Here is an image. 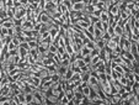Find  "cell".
Returning <instances> with one entry per match:
<instances>
[{
  "label": "cell",
  "mask_w": 139,
  "mask_h": 105,
  "mask_svg": "<svg viewBox=\"0 0 139 105\" xmlns=\"http://www.w3.org/2000/svg\"><path fill=\"white\" fill-rule=\"evenodd\" d=\"M108 16H110L108 11L104 9V10H101V15H100L98 20L101 21V22H107V24H108Z\"/></svg>",
  "instance_id": "52a82bcc"
},
{
  "label": "cell",
  "mask_w": 139,
  "mask_h": 105,
  "mask_svg": "<svg viewBox=\"0 0 139 105\" xmlns=\"http://www.w3.org/2000/svg\"><path fill=\"white\" fill-rule=\"evenodd\" d=\"M15 10H16V7H11V9H7L6 13H7V16L9 17H14V14H15Z\"/></svg>",
  "instance_id": "d590c367"
},
{
  "label": "cell",
  "mask_w": 139,
  "mask_h": 105,
  "mask_svg": "<svg viewBox=\"0 0 139 105\" xmlns=\"http://www.w3.org/2000/svg\"><path fill=\"white\" fill-rule=\"evenodd\" d=\"M19 55L21 56V61H26V57L28 56V51L25 48H21L19 47Z\"/></svg>",
  "instance_id": "ffe728a7"
},
{
  "label": "cell",
  "mask_w": 139,
  "mask_h": 105,
  "mask_svg": "<svg viewBox=\"0 0 139 105\" xmlns=\"http://www.w3.org/2000/svg\"><path fill=\"white\" fill-rule=\"evenodd\" d=\"M129 52L133 55V57L135 58V59H139V52H138V43H135V42H132V45H131V48H129Z\"/></svg>",
  "instance_id": "5b68a950"
},
{
  "label": "cell",
  "mask_w": 139,
  "mask_h": 105,
  "mask_svg": "<svg viewBox=\"0 0 139 105\" xmlns=\"http://www.w3.org/2000/svg\"><path fill=\"white\" fill-rule=\"evenodd\" d=\"M94 26H95V28H100V30H104V27H102V22L98 20V21H96L95 24H94Z\"/></svg>",
  "instance_id": "7bdbcfd3"
},
{
  "label": "cell",
  "mask_w": 139,
  "mask_h": 105,
  "mask_svg": "<svg viewBox=\"0 0 139 105\" xmlns=\"http://www.w3.org/2000/svg\"><path fill=\"white\" fill-rule=\"evenodd\" d=\"M87 55H90V49L84 45L83 47L80 48V51H79V55H78V56L79 57H85V56H87Z\"/></svg>",
  "instance_id": "9a60e30c"
},
{
  "label": "cell",
  "mask_w": 139,
  "mask_h": 105,
  "mask_svg": "<svg viewBox=\"0 0 139 105\" xmlns=\"http://www.w3.org/2000/svg\"><path fill=\"white\" fill-rule=\"evenodd\" d=\"M19 47H21V48H25V49H27V51H30V46H28V42H27V41L20 42V46H19Z\"/></svg>",
  "instance_id": "8d00e7d4"
},
{
  "label": "cell",
  "mask_w": 139,
  "mask_h": 105,
  "mask_svg": "<svg viewBox=\"0 0 139 105\" xmlns=\"http://www.w3.org/2000/svg\"><path fill=\"white\" fill-rule=\"evenodd\" d=\"M68 70V67L67 66H63V64H60V66H58V68H57V73L60 76V77H64V74H65V72Z\"/></svg>",
  "instance_id": "2e32d148"
},
{
  "label": "cell",
  "mask_w": 139,
  "mask_h": 105,
  "mask_svg": "<svg viewBox=\"0 0 139 105\" xmlns=\"http://www.w3.org/2000/svg\"><path fill=\"white\" fill-rule=\"evenodd\" d=\"M92 16H96V17H100V15H101V10L100 9H95L92 13H91Z\"/></svg>",
  "instance_id": "b9f144b4"
},
{
  "label": "cell",
  "mask_w": 139,
  "mask_h": 105,
  "mask_svg": "<svg viewBox=\"0 0 139 105\" xmlns=\"http://www.w3.org/2000/svg\"><path fill=\"white\" fill-rule=\"evenodd\" d=\"M95 46H96V48L98 51H101V49H104L106 47V42L102 38H97V40H95Z\"/></svg>",
  "instance_id": "8fae6325"
},
{
  "label": "cell",
  "mask_w": 139,
  "mask_h": 105,
  "mask_svg": "<svg viewBox=\"0 0 139 105\" xmlns=\"http://www.w3.org/2000/svg\"><path fill=\"white\" fill-rule=\"evenodd\" d=\"M14 48H16V46L14 45V42H12V41L7 42V51H12Z\"/></svg>",
  "instance_id": "ab89813d"
},
{
  "label": "cell",
  "mask_w": 139,
  "mask_h": 105,
  "mask_svg": "<svg viewBox=\"0 0 139 105\" xmlns=\"http://www.w3.org/2000/svg\"><path fill=\"white\" fill-rule=\"evenodd\" d=\"M33 26H35V21L27 20L22 25V30H33Z\"/></svg>",
  "instance_id": "5bb4252c"
},
{
  "label": "cell",
  "mask_w": 139,
  "mask_h": 105,
  "mask_svg": "<svg viewBox=\"0 0 139 105\" xmlns=\"http://www.w3.org/2000/svg\"><path fill=\"white\" fill-rule=\"evenodd\" d=\"M9 100H10V97H0V105H10Z\"/></svg>",
  "instance_id": "83f0119b"
},
{
  "label": "cell",
  "mask_w": 139,
  "mask_h": 105,
  "mask_svg": "<svg viewBox=\"0 0 139 105\" xmlns=\"http://www.w3.org/2000/svg\"><path fill=\"white\" fill-rule=\"evenodd\" d=\"M14 32H15V35L22 34V26H14Z\"/></svg>",
  "instance_id": "74e56055"
},
{
  "label": "cell",
  "mask_w": 139,
  "mask_h": 105,
  "mask_svg": "<svg viewBox=\"0 0 139 105\" xmlns=\"http://www.w3.org/2000/svg\"><path fill=\"white\" fill-rule=\"evenodd\" d=\"M86 30H87L90 34H94V30H95V26H94V24H91V25H90V26H89L87 28H86Z\"/></svg>",
  "instance_id": "f6af8a7d"
},
{
  "label": "cell",
  "mask_w": 139,
  "mask_h": 105,
  "mask_svg": "<svg viewBox=\"0 0 139 105\" xmlns=\"http://www.w3.org/2000/svg\"><path fill=\"white\" fill-rule=\"evenodd\" d=\"M101 38H102V40H104L105 42H107V41H110V40H111V35H110V34H108L107 31H105L104 35L101 36Z\"/></svg>",
  "instance_id": "836d02e7"
},
{
  "label": "cell",
  "mask_w": 139,
  "mask_h": 105,
  "mask_svg": "<svg viewBox=\"0 0 139 105\" xmlns=\"http://www.w3.org/2000/svg\"><path fill=\"white\" fill-rule=\"evenodd\" d=\"M36 22H43V24H49L50 22V17H49V15L46 13V11H42L41 14L37 16V19H36Z\"/></svg>",
  "instance_id": "7a4b0ae2"
},
{
  "label": "cell",
  "mask_w": 139,
  "mask_h": 105,
  "mask_svg": "<svg viewBox=\"0 0 139 105\" xmlns=\"http://www.w3.org/2000/svg\"><path fill=\"white\" fill-rule=\"evenodd\" d=\"M85 7H86V5L84 4L83 1H78V3H74L73 4V6H71V9H70V11H78V13H84V10H85Z\"/></svg>",
  "instance_id": "277c9868"
},
{
  "label": "cell",
  "mask_w": 139,
  "mask_h": 105,
  "mask_svg": "<svg viewBox=\"0 0 139 105\" xmlns=\"http://www.w3.org/2000/svg\"><path fill=\"white\" fill-rule=\"evenodd\" d=\"M14 3H15V6H16V5L20 4V0H14Z\"/></svg>",
  "instance_id": "bcb514c9"
},
{
  "label": "cell",
  "mask_w": 139,
  "mask_h": 105,
  "mask_svg": "<svg viewBox=\"0 0 139 105\" xmlns=\"http://www.w3.org/2000/svg\"><path fill=\"white\" fill-rule=\"evenodd\" d=\"M104 30H100V28H95V30H94V34H92V35H94V41H95V40H97V38H101V36L104 35Z\"/></svg>",
  "instance_id": "d6986e66"
},
{
  "label": "cell",
  "mask_w": 139,
  "mask_h": 105,
  "mask_svg": "<svg viewBox=\"0 0 139 105\" xmlns=\"http://www.w3.org/2000/svg\"><path fill=\"white\" fill-rule=\"evenodd\" d=\"M16 10H15V14H14V17L12 19H21L23 15L26 14V9L23 6H21L20 4L19 5H16Z\"/></svg>",
  "instance_id": "3957f363"
},
{
  "label": "cell",
  "mask_w": 139,
  "mask_h": 105,
  "mask_svg": "<svg viewBox=\"0 0 139 105\" xmlns=\"http://www.w3.org/2000/svg\"><path fill=\"white\" fill-rule=\"evenodd\" d=\"M60 105H69V99H68V97L64 94L62 97V99H60Z\"/></svg>",
  "instance_id": "d6a6232c"
},
{
  "label": "cell",
  "mask_w": 139,
  "mask_h": 105,
  "mask_svg": "<svg viewBox=\"0 0 139 105\" xmlns=\"http://www.w3.org/2000/svg\"><path fill=\"white\" fill-rule=\"evenodd\" d=\"M21 62V56L17 53V55H15V56H12V63H15V64H19V63Z\"/></svg>",
  "instance_id": "e575fe53"
},
{
  "label": "cell",
  "mask_w": 139,
  "mask_h": 105,
  "mask_svg": "<svg viewBox=\"0 0 139 105\" xmlns=\"http://www.w3.org/2000/svg\"><path fill=\"white\" fill-rule=\"evenodd\" d=\"M84 97H90V93H91V88L87 85V84H83V90H81Z\"/></svg>",
  "instance_id": "e0dca14e"
},
{
  "label": "cell",
  "mask_w": 139,
  "mask_h": 105,
  "mask_svg": "<svg viewBox=\"0 0 139 105\" xmlns=\"http://www.w3.org/2000/svg\"><path fill=\"white\" fill-rule=\"evenodd\" d=\"M85 46L90 49V51L91 49H94V48H96V46H95V41H87L86 43H85Z\"/></svg>",
  "instance_id": "4dcf8cb0"
},
{
  "label": "cell",
  "mask_w": 139,
  "mask_h": 105,
  "mask_svg": "<svg viewBox=\"0 0 139 105\" xmlns=\"http://www.w3.org/2000/svg\"><path fill=\"white\" fill-rule=\"evenodd\" d=\"M122 76H123V74H121V73L116 72V70H113V69L111 70V77H112V79H113V80H118V79L122 77Z\"/></svg>",
  "instance_id": "d4e9b609"
},
{
  "label": "cell",
  "mask_w": 139,
  "mask_h": 105,
  "mask_svg": "<svg viewBox=\"0 0 139 105\" xmlns=\"http://www.w3.org/2000/svg\"><path fill=\"white\" fill-rule=\"evenodd\" d=\"M0 95H1V97H10V87H9V84L4 85V87L0 89Z\"/></svg>",
  "instance_id": "7c38bea8"
},
{
  "label": "cell",
  "mask_w": 139,
  "mask_h": 105,
  "mask_svg": "<svg viewBox=\"0 0 139 105\" xmlns=\"http://www.w3.org/2000/svg\"><path fill=\"white\" fill-rule=\"evenodd\" d=\"M89 78H90V73H83V74L80 76L81 83H83V84H86V83H87V80H89Z\"/></svg>",
  "instance_id": "484cf974"
},
{
  "label": "cell",
  "mask_w": 139,
  "mask_h": 105,
  "mask_svg": "<svg viewBox=\"0 0 139 105\" xmlns=\"http://www.w3.org/2000/svg\"><path fill=\"white\" fill-rule=\"evenodd\" d=\"M1 26H4V27H6V28L14 27V19L12 17H7L5 20H3V25Z\"/></svg>",
  "instance_id": "ba28073f"
},
{
  "label": "cell",
  "mask_w": 139,
  "mask_h": 105,
  "mask_svg": "<svg viewBox=\"0 0 139 105\" xmlns=\"http://www.w3.org/2000/svg\"><path fill=\"white\" fill-rule=\"evenodd\" d=\"M17 98H19V100H20V105H27L26 99H25V91H21L20 94L17 95Z\"/></svg>",
  "instance_id": "cb8c5ba5"
},
{
  "label": "cell",
  "mask_w": 139,
  "mask_h": 105,
  "mask_svg": "<svg viewBox=\"0 0 139 105\" xmlns=\"http://www.w3.org/2000/svg\"><path fill=\"white\" fill-rule=\"evenodd\" d=\"M113 34L117 36H122L123 35V30H122V27H121L119 25H116V26L113 27Z\"/></svg>",
  "instance_id": "603a6c76"
},
{
  "label": "cell",
  "mask_w": 139,
  "mask_h": 105,
  "mask_svg": "<svg viewBox=\"0 0 139 105\" xmlns=\"http://www.w3.org/2000/svg\"><path fill=\"white\" fill-rule=\"evenodd\" d=\"M47 68V72H48V76H50V74H54V73H57V67L56 64L53 63V64H50V66H48V67H46Z\"/></svg>",
  "instance_id": "7402d4cb"
},
{
  "label": "cell",
  "mask_w": 139,
  "mask_h": 105,
  "mask_svg": "<svg viewBox=\"0 0 139 105\" xmlns=\"http://www.w3.org/2000/svg\"><path fill=\"white\" fill-rule=\"evenodd\" d=\"M30 82L33 84L36 88H40V85H41V78L36 77V76H30Z\"/></svg>",
  "instance_id": "9c48e42d"
},
{
  "label": "cell",
  "mask_w": 139,
  "mask_h": 105,
  "mask_svg": "<svg viewBox=\"0 0 139 105\" xmlns=\"http://www.w3.org/2000/svg\"><path fill=\"white\" fill-rule=\"evenodd\" d=\"M7 30H9V28L4 27V26H0V31H1V34L4 36H7Z\"/></svg>",
  "instance_id": "ee69618b"
},
{
  "label": "cell",
  "mask_w": 139,
  "mask_h": 105,
  "mask_svg": "<svg viewBox=\"0 0 139 105\" xmlns=\"http://www.w3.org/2000/svg\"><path fill=\"white\" fill-rule=\"evenodd\" d=\"M48 52H49V53H52V55H57V46L54 45V43H53V42L49 45Z\"/></svg>",
  "instance_id": "4316f807"
},
{
  "label": "cell",
  "mask_w": 139,
  "mask_h": 105,
  "mask_svg": "<svg viewBox=\"0 0 139 105\" xmlns=\"http://www.w3.org/2000/svg\"><path fill=\"white\" fill-rule=\"evenodd\" d=\"M1 25H3V19L0 17V26H1Z\"/></svg>",
  "instance_id": "7dc6e473"
},
{
  "label": "cell",
  "mask_w": 139,
  "mask_h": 105,
  "mask_svg": "<svg viewBox=\"0 0 139 105\" xmlns=\"http://www.w3.org/2000/svg\"><path fill=\"white\" fill-rule=\"evenodd\" d=\"M49 78H50V80H52V82H59L62 77H60L58 73H54V74H50V76H49Z\"/></svg>",
  "instance_id": "f1b7e54d"
},
{
  "label": "cell",
  "mask_w": 139,
  "mask_h": 105,
  "mask_svg": "<svg viewBox=\"0 0 139 105\" xmlns=\"http://www.w3.org/2000/svg\"><path fill=\"white\" fill-rule=\"evenodd\" d=\"M0 17H1L3 20H5V19H7V17H9V16H7L6 10H0Z\"/></svg>",
  "instance_id": "f35d334b"
},
{
  "label": "cell",
  "mask_w": 139,
  "mask_h": 105,
  "mask_svg": "<svg viewBox=\"0 0 139 105\" xmlns=\"http://www.w3.org/2000/svg\"><path fill=\"white\" fill-rule=\"evenodd\" d=\"M11 41L14 42V45L16 46V47H19V46H20V40L17 38V36H14V37L11 38Z\"/></svg>",
  "instance_id": "60d3db41"
},
{
  "label": "cell",
  "mask_w": 139,
  "mask_h": 105,
  "mask_svg": "<svg viewBox=\"0 0 139 105\" xmlns=\"http://www.w3.org/2000/svg\"><path fill=\"white\" fill-rule=\"evenodd\" d=\"M121 56L124 57V58H127V59H129V61H138V59H135L134 57H133V55L129 52V51H121Z\"/></svg>",
  "instance_id": "4fadbf2b"
},
{
  "label": "cell",
  "mask_w": 139,
  "mask_h": 105,
  "mask_svg": "<svg viewBox=\"0 0 139 105\" xmlns=\"http://www.w3.org/2000/svg\"><path fill=\"white\" fill-rule=\"evenodd\" d=\"M41 62L43 63L44 67H48L50 64H53V58H52V57H48V56H43L41 59Z\"/></svg>",
  "instance_id": "30bf717a"
},
{
  "label": "cell",
  "mask_w": 139,
  "mask_h": 105,
  "mask_svg": "<svg viewBox=\"0 0 139 105\" xmlns=\"http://www.w3.org/2000/svg\"><path fill=\"white\" fill-rule=\"evenodd\" d=\"M107 11H108V14L112 15V16H116V15L119 14V7H118V4L116 3V4H112L111 6L107 9Z\"/></svg>",
  "instance_id": "8992f818"
},
{
  "label": "cell",
  "mask_w": 139,
  "mask_h": 105,
  "mask_svg": "<svg viewBox=\"0 0 139 105\" xmlns=\"http://www.w3.org/2000/svg\"><path fill=\"white\" fill-rule=\"evenodd\" d=\"M43 99H44V95L42 91L38 90V88L33 91V104H43Z\"/></svg>",
  "instance_id": "6da1fadb"
},
{
  "label": "cell",
  "mask_w": 139,
  "mask_h": 105,
  "mask_svg": "<svg viewBox=\"0 0 139 105\" xmlns=\"http://www.w3.org/2000/svg\"><path fill=\"white\" fill-rule=\"evenodd\" d=\"M117 82H118V83L121 84L122 87H125V85H128V82H127V78H125L124 76H122V77L119 78V79L117 80Z\"/></svg>",
  "instance_id": "f546056e"
},
{
  "label": "cell",
  "mask_w": 139,
  "mask_h": 105,
  "mask_svg": "<svg viewBox=\"0 0 139 105\" xmlns=\"http://www.w3.org/2000/svg\"><path fill=\"white\" fill-rule=\"evenodd\" d=\"M25 99L27 105H33V93H25Z\"/></svg>",
  "instance_id": "ac0fdd59"
},
{
  "label": "cell",
  "mask_w": 139,
  "mask_h": 105,
  "mask_svg": "<svg viewBox=\"0 0 139 105\" xmlns=\"http://www.w3.org/2000/svg\"><path fill=\"white\" fill-rule=\"evenodd\" d=\"M43 25H44L43 22H35L33 30H36V31H38V32H40V31L42 30V27H43Z\"/></svg>",
  "instance_id": "1f68e13d"
},
{
  "label": "cell",
  "mask_w": 139,
  "mask_h": 105,
  "mask_svg": "<svg viewBox=\"0 0 139 105\" xmlns=\"http://www.w3.org/2000/svg\"><path fill=\"white\" fill-rule=\"evenodd\" d=\"M128 104L129 105H138L139 104V97L133 94L132 97L129 98V100H128Z\"/></svg>",
  "instance_id": "44dd1931"
}]
</instances>
